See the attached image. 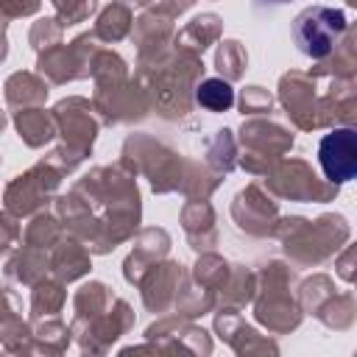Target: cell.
Listing matches in <instances>:
<instances>
[{
    "mask_svg": "<svg viewBox=\"0 0 357 357\" xmlns=\"http://www.w3.org/2000/svg\"><path fill=\"white\" fill-rule=\"evenodd\" d=\"M349 20L343 11L329 6H310L293 22V39L298 50L310 59H326L335 45L343 39Z\"/></svg>",
    "mask_w": 357,
    "mask_h": 357,
    "instance_id": "cell-1",
    "label": "cell"
},
{
    "mask_svg": "<svg viewBox=\"0 0 357 357\" xmlns=\"http://www.w3.org/2000/svg\"><path fill=\"white\" fill-rule=\"evenodd\" d=\"M273 3H284V0H273Z\"/></svg>",
    "mask_w": 357,
    "mask_h": 357,
    "instance_id": "cell-4",
    "label": "cell"
},
{
    "mask_svg": "<svg viewBox=\"0 0 357 357\" xmlns=\"http://www.w3.org/2000/svg\"><path fill=\"white\" fill-rule=\"evenodd\" d=\"M318 162L332 184L351 181L357 173V131L346 126L324 134L318 142Z\"/></svg>",
    "mask_w": 357,
    "mask_h": 357,
    "instance_id": "cell-2",
    "label": "cell"
},
{
    "mask_svg": "<svg viewBox=\"0 0 357 357\" xmlns=\"http://www.w3.org/2000/svg\"><path fill=\"white\" fill-rule=\"evenodd\" d=\"M195 100L209 112H226L234 103V89L223 78H206L195 89Z\"/></svg>",
    "mask_w": 357,
    "mask_h": 357,
    "instance_id": "cell-3",
    "label": "cell"
}]
</instances>
